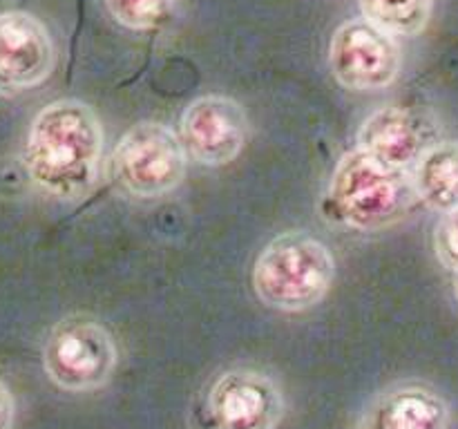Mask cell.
<instances>
[{
  "label": "cell",
  "instance_id": "cell-9",
  "mask_svg": "<svg viewBox=\"0 0 458 429\" xmlns=\"http://www.w3.org/2000/svg\"><path fill=\"white\" fill-rule=\"evenodd\" d=\"M182 137L188 156L201 165L235 159L249 137V119L237 101L219 94L199 97L183 110Z\"/></svg>",
  "mask_w": 458,
  "mask_h": 429
},
{
  "label": "cell",
  "instance_id": "cell-16",
  "mask_svg": "<svg viewBox=\"0 0 458 429\" xmlns=\"http://www.w3.org/2000/svg\"><path fill=\"white\" fill-rule=\"evenodd\" d=\"M13 411H16V405H13L12 391H9L7 384L0 380V429H12Z\"/></svg>",
  "mask_w": 458,
  "mask_h": 429
},
{
  "label": "cell",
  "instance_id": "cell-17",
  "mask_svg": "<svg viewBox=\"0 0 458 429\" xmlns=\"http://www.w3.org/2000/svg\"><path fill=\"white\" fill-rule=\"evenodd\" d=\"M454 295H456V299H458V273H456V280H454Z\"/></svg>",
  "mask_w": 458,
  "mask_h": 429
},
{
  "label": "cell",
  "instance_id": "cell-12",
  "mask_svg": "<svg viewBox=\"0 0 458 429\" xmlns=\"http://www.w3.org/2000/svg\"><path fill=\"white\" fill-rule=\"evenodd\" d=\"M411 188L428 208L445 214L458 208V141H437L411 168Z\"/></svg>",
  "mask_w": 458,
  "mask_h": 429
},
{
  "label": "cell",
  "instance_id": "cell-5",
  "mask_svg": "<svg viewBox=\"0 0 458 429\" xmlns=\"http://www.w3.org/2000/svg\"><path fill=\"white\" fill-rule=\"evenodd\" d=\"M119 186L139 199L174 190L186 174V152L177 134L155 121L132 125L114 147Z\"/></svg>",
  "mask_w": 458,
  "mask_h": 429
},
{
  "label": "cell",
  "instance_id": "cell-3",
  "mask_svg": "<svg viewBox=\"0 0 458 429\" xmlns=\"http://www.w3.org/2000/svg\"><path fill=\"white\" fill-rule=\"evenodd\" d=\"M414 199L410 174L385 168L362 150L347 152L329 183V204L335 219L365 232L401 222Z\"/></svg>",
  "mask_w": 458,
  "mask_h": 429
},
{
  "label": "cell",
  "instance_id": "cell-13",
  "mask_svg": "<svg viewBox=\"0 0 458 429\" xmlns=\"http://www.w3.org/2000/svg\"><path fill=\"white\" fill-rule=\"evenodd\" d=\"M365 21L389 36H414L428 27L434 0H358Z\"/></svg>",
  "mask_w": 458,
  "mask_h": 429
},
{
  "label": "cell",
  "instance_id": "cell-8",
  "mask_svg": "<svg viewBox=\"0 0 458 429\" xmlns=\"http://www.w3.org/2000/svg\"><path fill=\"white\" fill-rule=\"evenodd\" d=\"M56 52L47 27L21 9L0 12V94H18L43 83Z\"/></svg>",
  "mask_w": 458,
  "mask_h": 429
},
{
  "label": "cell",
  "instance_id": "cell-6",
  "mask_svg": "<svg viewBox=\"0 0 458 429\" xmlns=\"http://www.w3.org/2000/svg\"><path fill=\"white\" fill-rule=\"evenodd\" d=\"M329 65L343 88L374 92L396 80L401 72V49L392 36L369 21L352 18L331 36Z\"/></svg>",
  "mask_w": 458,
  "mask_h": 429
},
{
  "label": "cell",
  "instance_id": "cell-4",
  "mask_svg": "<svg viewBox=\"0 0 458 429\" xmlns=\"http://www.w3.org/2000/svg\"><path fill=\"white\" fill-rule=\"evenodd\" d=\"M119 351L110 331L92 315L63 317L43 344V366L65 391H92L114 374Z\"/></svg>",
  "mask_w": 458,
  "mask_h": 429
},
{
  "label": "cell",
  "instance_id": "cell-15",
  "mask_svg": "<svg viewBox=\"0 0 458 429\" xmlns=\"http://www.w3.org/2000/svg\"><path fill=\"white\" fill-rule=\"evenodd\" d=\"M434 250L438 262L458 273V208L441 217L434 231Z\"/></svg>",
  "mask_w": 458,
  "mask_h": 429
},
{
  "label": "cell",
  "instance_id": "cell-7",
  "mask_svg": "<svg viewBox=\"0 0 458 429\" xmlns=\"http://www.w3.org/2000/svg\"><path fill=\"white\" fill-rule=\"evenodd\" d=\"M208 411L215 429H276L284 416V396L264 371L233 366L210 387Z\"/></svg>",
  "mask_w": 458,
  "mask_h": 429
},
{
  "label": "cell",
  "instance_id": "cell-14",
  "mask_svg": "<svg viewBox=\"0 0 458 429\" xmlns=\"http://www.w3.org/2000/svg\"><path fill=\"white\" fill-rule=\"evenodd\" d=\"M106 7L116 22L130 29H155L168 21L174 0H106Z\"/></svg>",
  "mask_w": 458,
  "mask_h": 429
},
{
  "label": "cell",
  "instance_id": "cell-2",
  "mask_svg": "<svg viewBox=\"0 0 458 429\" xmlns=\"http://www.w3.org/2000/svg\"><path fill=\"white\" fill-rule=\"evenodd\" d=\"M335 275L331 250L309 232H282L264 246L253 266V286L267 307L304 311L320 302Z\"/></svg>",
  "mask_w": 458,
  "mask_h": 429
},
{
  "label": "cell",
  "instance_id": "cell-10",
  "mask_svg": "<svg viewBox=\"0 0 458 429\" xmlns=\"http://www.w3.org/2000/svg\"><path fill=\"white\" fill-rule=\"evenodd\" d=\"M437 128L432 119L414 107L385 105L367 116L358 132V150L365 152L385 168L407 170L432 147Z\"/></svg>",
  "mask_w": 458,
  "mask_h": 429
},
{
  "label": "cell",
  "instance_id": "cell-1",
  "mask_svg": "<svg viewBox=\"0 0 458 429\" xmlns=\"http://www.w3.org/2000/svg\"><path fill=\"white\" fill-rule=\"evenodd\" d=\"M103 130L89 105L61 98L45 105L27 130L22 164L38 190L58 199H81L97 183Z\"/></svg>",
  "mask_w": 458,
  "mask_h": 429
},
{
  "label": "cell",
  "instance_id": "cell-11",
  "mask_svg": "<svg viewBox=\"0 0 458 429\" xmlns=\"http://www.w3.org/2000/svg\"><path fill=\"white\" fill-rule=\"evenodd\" d=\"M450 409L428 384L410 383L389 389L369 416L365 429H447Z\"/></svg>",
  "mask_w": 458,
  "mask_h": 429
}]
</instances>
